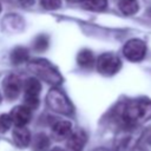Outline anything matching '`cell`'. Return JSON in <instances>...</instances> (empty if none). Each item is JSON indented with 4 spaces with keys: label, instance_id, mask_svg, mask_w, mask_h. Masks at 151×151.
I'll list each match as a JSON object with an SVG mask.
<instances>
[{
    "label": "cell",
    "instance_id": "ba28073f",
    "mask_svg": "<svg viewBox=\"0 0 151 151\" xmlns=\"http://www.w3.org/2000/svg\"><path fill=\"white\" fill-rule=\"evenodd\" d=\"M8 114L15 126H26V124L31 120V110L25 105H18L13 107Z\"/></svg>",
    "mask_w": 151,
    "mask_h": 151
},
{
    "label": "cell",
    "instance_id": "8992f818",
    "mask_svg": "<svg viewBox=\"0 0 151 151\" xmlns=\"http://www.w3.org/2000/svg\"><path fill=\"white\" fill-rule=\"evenodd\" d=\"M123 53L130 61H140L146 54V45L140 39H131L124 45Z\"/></svg>",
    "mask_w": 151,
    "mask_h": 151
},
{
    "label": "cell",
    "instance_id": "2e32d148",
    "mask_svg": "<svg viewBox=\"0 0 151 151\" xmlns=\"http://www.w3.org/2000/svg\"><path fill=\"white\" fill-rule=\"evenodd\" d=\"M50 144L48 138L44 134V133H38L34 138H33V147L37 151H42L45 150Z\"/></svg>",
    "mask_w": 151,
    "mask_h": 151
},
{
    "label": "cell",
    "instance_id": "277c9868",
    "mask_svg": "<svg viewBox=\"0 0 151 151\" xmlns=\"http://www.w3.org/2000/svg\"><path fill=\"white\" fill-rule=\"evenodd\" d=\"M41 90L40 81L35 78H28L24 84V105L29 110H35L39 105V93Z\"/></svg>",
    "mask_w": 151,
    "mask_h": 151
},
{
    "label": "cell",
    "instance_id": "52a82bcc",
    "mask_svg": "<svg viewBox=\"0 0 151 151\" xmlns=\"http://www.w3.org/2000/svg\"><path fill=\"white\" fill-rule=\"evenodd\" d=\"M2 90L4 94L8 100H13L18 98L21 90V81L15 74H8L2 80Z\"/></svg>",
    "mask_w": 151,
    "mask_h": 151
},
{
    "label": "cell",
    "instance_id": "44dd1931",
    "mask_svg": "<svg viewBox=\"0 0 151 151\" xmlns=\"http://www.w3.org/2000/svg\"><path fill=\"white\" fill-rule=\"evenodd\" d=\"M50 151H65V150H64V149H61V147H58V146H57V147H53V149H52V150H50Z\"/></svg>",
    "mask_w": 151,
    "mask_h": 151
},
{
    "label": "cell",
    "instance_id": "30bf717a",
    "mask_svg": "<svg viewBox=\"0 0 151 151\" xmlns=\"http://www.w3.org/2000/svg\"><path fill=\"white\" fill-rule=\"evenodd\" d=\"M87 142V136L83 130H77L67 138V146L73 151H81Z\"/></svg>",
    "mask_w": 151,
    "mask_h": 151
},
{
    "label": "cell",
    "instance_id": "8fae6325",
    "mask_svg": "<svg viewBox=\"0 0 151 151\" xmlns=\"http://www.w3.org/2000/svg\"><path fill=\"white\" fill-rule=\"evenodd\" d=\"M13 142L20 149L26 147L31 142V133L28 129L26 126H15L13 130Z\"/></svg>",
    "mask_w": 151,
    "mask_h": 151
},
{
    "label": "cell",
    "instance_id": "5bb4252c",
    "mask_svg": "<svg viewBox=\"0 0 151 151\" xmlns=\"http://www.w3.org/2000/svg\"><path fill=\"white\" fill-rule=\"evenodd\" d=\"M77 61H78V64H79L81 67H90V66L93 64V61H94L93 53H92L90 50H81V51L78 53Z\"/></svg>",
    "mask_w": 151,
    "mask_h": 151
},
{
    "label": "cell",
    "instance_id": "5b68a950",
    "mask_svg": "<svg viewBox=\"0 0 151 151\" xmlns=\"http://www.w3.org/2000/svg\"><path fill=\"white\" fill-rule=\"evenodd\" d=\"M122 66L120 59L113 53H104L97 60V71L104 76L116 74Z\"/></svg>",
    "mask_w": 151,
    "mask_h": 151
},
{
    "label": "cell",
    "instance_id": "7402d4cb",
    "mask_svg": "<svg viewBox=\"0 0 151 151\" xmlns=\"http://www.w3.org/2000/svg\"><path fill=\"white\" fill-rule=\"evenodd\" d=\"M68 1H73V2H77V1H80V0H68Z\"/></svg>",
    "mask_w": 151,
    "mask_h": 151
},
{
    "label": "cell",
    "instance_id": "4fadbf2b",
    "mask_svg": "<svg viewBox=\"0 0 151 151\" xmlns=\"http://www.w3.org/2000/svg\"><path fill=\"white\" fill-rule=\"evenodd\" d=\"M28 57H29L28 51L25 47H17L11 53V60L15 65H19V64L25 63L28 59Z\"/></svg>",
    "mask_w": 151,
    "mask_h": 151
},
{
    "label": "cell",
    "instance_id": "603a6c76",
    "mask_svg": "<svg viewBox=\"0 0 151 151\" xmlns=\"http://www.w3.org/2000/svg\"><path fill=\"white\" fill-rule=\"evenodd\" d=\"M0 103H1V94H0Z\"/></svg>",
    "mask_w": 151,
    "mask_h": 151
},
{
    "label": "cell",
    "instance_id": "d6986e66",
    "mask_svg": "<svg viewBox=\"0 0 151 151\" xmlns=\"http://www.w3.org/2000/svg\"><path fill=\"white\" fill-rule=\"evenodd\" d=\"M12 119L9 117V114H1L0 116V133L6 132L11 125H12Z\"/></svg>",
    "mask_w": 151,
    "mask_h": 151
},
{
    "label": "cell",
    "instance_id": "7c38bea8",
    "mask_svg": "<svg viewBox=\"0 0 151 151\" xmlns=\"http://www.w3.org/2000/svg\"><path fill=\"white\" fill-rule=\"evenodd\" d=\"M118 6L120 12L125 15H133L139 9V5L137 0H120Z\"/></svg>",
    "mask_w": 151,
    "mask_h": 151
},
{
    "label": "cell",
    "instance_id": "3957f363",
    "mask_svg": "<svg viewBox=\"0 0 151 151\" xmlns=\"http://www.w3.org/2000/svg\"><path fill=\"white\" fill-rule=\"evenodd\" d=\"M46 103L48 107L60 114H71L73 112V106L66 94L59 88H52L46 96Z\"/></svg>",
    "mask_w": 151,
    "mask_h": 151
},
{
    "label": "cell",
    "instance_id": "9a60e30c",
    "mask_svg": "<svg viewBox=\"0 0 151 151\" xmlns=\"http://www.w3.org/2000/svg\"><path fill=\"white\" fill-rule=\"evenodd\" d=\"M83 6L90 11H103L107 6L106 0H83Z\"/></svg>",
    "mask_w": 151,
    "mask_h": 151
},
{
    "label": "cell",
    "instance_id": "9c48e42d",
    "mask_svg": "<svg viewBox=\"0 0 151 151\" xmlns=\"http://www.w3.org/2000/svg\"><path fill=\"white\" fill-rule=\"evenodd\" d=\"M72 124L68 120H59L52 126V136L55 140H63L71 136Z\"/></svg>",
    "mask_w": 151,
    "mask_h": 151
},
{
    "label": "cell",
    "instance_id": "6da1fadb",
    "mask_svg": "<svg viewBox=\"0 0 151 151\" xmlns=\"http://www.w3.org/2000/svg\"><path fill=\"white\" fill-rule=\"evenodd\" d=\"M126 125L136 126L151 119V101L149 99H134L129 101L122 113Z\"/></svg>",
    "mask_w": 151,
    "mask_h": 151
},
{
    "label": "cell",
    "instance_id": "ffe728a7",
    "mask_svg": "<svg viewBox=\"0 0 151 151\" xmlns=\"http://www.w3.org/2000/svg\"><path fill=\"white\" fill-rule=\"evenodd\" d=\"M19 2L24 7H29V6H32L34 4V0H19Z\"/></svg>",
    "mask_w": 151,
    "mask_h": 151
},
{
    "label": "cell",
    "instance_id": "cb8c5ba5",
    "mask_svg": "<svg viewBox=\"0 0 151 151\" xmlns=\"http://www.w3.org/2000/svg\"><path fill=\"white\" fill-rule=\"evenodd\" d=\"M0 11H1V6H0Z\"/></svg>",
    "mask_w": 151,
    "mask_h": 151
},
{
    "label": "cell",
    "instance_id": "e0dca14e",
    "mask_svg": "<svg viewBox=\"0 0 151 151\" xmlns=\"http://www.w3.org/2000/svg\"><path fill=\"white\" fill-rule=\"evenodd\" d=\"M33 47L38 52H42L48 47V38L46 35H39L33 42Z\"/></svg>",
    "mask_w": 151,
    "mask_h": 151
},
{
    "label": "cell",
    "instance_id": "7a4b0ae2",
    "mask_svg": "<svg viewBox=\"0 0 151 151\" xmlns=\"http://www.w3.org/2000/svg\"><path fill=\"white\" fill-rule=\"evenodd\" d=\"M28 70L38 76L40 79H42L45 83L53 85V86H58L61 84L63 78L61 74L59 73V71L47 60L45 59H34L32 61L28 63Z\"/></svg>",
    "mask_w": 151,
    "mask_h": 151
},
{
    "label": "cell",
    "instance_id": "ac0fdd59",
    "mask_svg": "<svg viewBox=\"0 0 151 151\" xmlns=\"http://www.w3.org/2000/svg\"><path fill=\"white\" fill-rule=\"evenodd\" d=\"M40 4L47 11H54L61 7V0H40Z\"/></svg>",
    "mask_w": 151,
    "mask_h": 151
}]
</instances>
